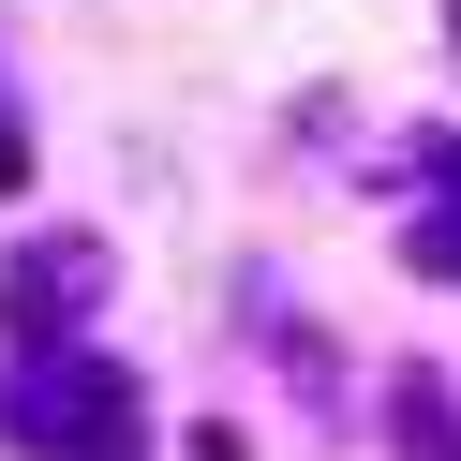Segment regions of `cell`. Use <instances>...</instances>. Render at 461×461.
<instances>
[{
	"label": "cell",
	"mask_w": 461,
	"mask_h": 461,
	"mask_svg": "<svg viewBox=\"0 0 461 461\" xmlns=\"http://www.w3.org/2000/svg\"><path fill=\"white\" fill-rule=\"evenodd\" d=\"M104 283V253H15V283H0V312H15V328H60L75 298H90Z\"/></svg>",
	"instance_id": "cell-2"
},
{
	"label": "cell",
	"mask_w": 461,
	"mask_h": 461,
	"mask_svg": "<svg viewBox=\"0 0 461 461\" xmlns=\"http://www.w3.org/2000/svg\"><path fill=\"white\" fill-rule=\"evenodd\" d=\"M0 431H15V447H60V461H149V402L104 357H60V342L0 387Z\"/></svg>",
	"instance_id": "cell-1"
},
{
	"label": "cell",
	"mask_w": 461,
	"mask_h": 461,
	"mask_svg": "<svg viewBox=\"0 0 461 461\" xmlns=\"http://www.w3.org/2000/svg\"><path fill=\"white\" fill-rule=\"evenodd\" d=\"M447 179H461V164H447Z\"/></svg>",
	"instance_id": "cell-4"
},
{
	"label": "cell",
	"mask_w": 461,
	"mask_h": 461,
	"mask_svg": "<svg viewBox=\"0 0 461 461\" xmlns=\"http://www.w3.org/2000/svg\"><path fill=\"white\" fill-rule=\"evenodd\" d=\"M15 164H31V149H15V134H0V194H15Z\"/></svg>",
	"instance_id": "cell-3"
}]
</instances>
